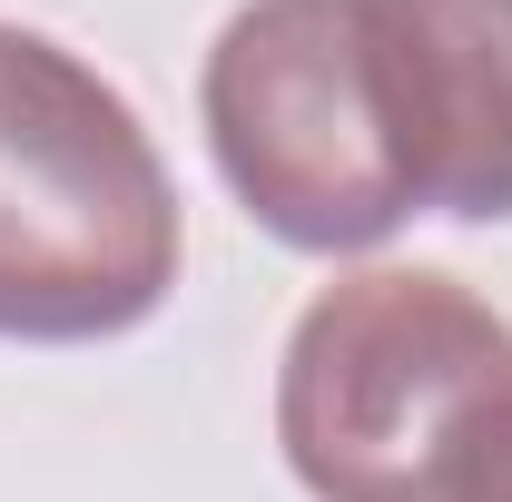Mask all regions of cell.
Listing matches in <instances>:
<instances>
[{"label": "cell", "instance_id": "5", "mask_svg": "<svg viewBox=\"0 0 512 502\" xmlns=\"http://www.w3.org/2000/svg\"><path fill=\"white\" fill-rule=\"evenodd\" d=\"M453 502H512V414L483 434V453H473V473H463V493Z\"/></svg>", "mask_w": 512, "mask_h": 502}, {"label": "cell", "instance_id": "2", "mask_svg": "<svg viewBox=\"0 0 512 502\" xmlns=\"http://www.w3.org/2000/svg\"><path fill=\"white\" fill-rule=\"evenodd\" d=\"M178 188L99 69L0 30V345H109L178 286Z\"/></svg>", "mask_w": 512, "mask_h": 502}, {"label": "cell", "instance_id": "4", "mask_svg": "<svg viewBox=\"0 0 512 502\" xmlns=\"http://www.w3.org/2000/svg\"><path fill=\"white\" fill-rule=\"evenodd\" d=\"M404 188L434 217H512V0H355Z\"/></svg>", "mask_w": 512, "mask_h": 502}, {"label": "cell", "instance_id": "3", "mask_svg": "<svg viewBox=\"0 0 512 502\" xmlns=\"http://www.w3.org/2000/svg\"><path fill=\"white\" fill-rule=\"evenodd\" d=\"M197 109L217 178L276 247L365 256L414 217L355 0H247L207 50Z\"/></svg>", "mask_w": 512, "mask_h": 502}, {"label": "cell", "instance_id": "1", "mask_svg": "<svg viewBox=\"0 0 512 502\" xmlns=\"http://www.w3.org/2000/svg\"><path fill=\"white\" fill-rule=\"evenodd\" d=\"M503 414L512 325L434 266L335 276L276 365V443L316 502H453Z\"/></svg>", "mask_w": 512, "mask_h": 502}]
</instances>
